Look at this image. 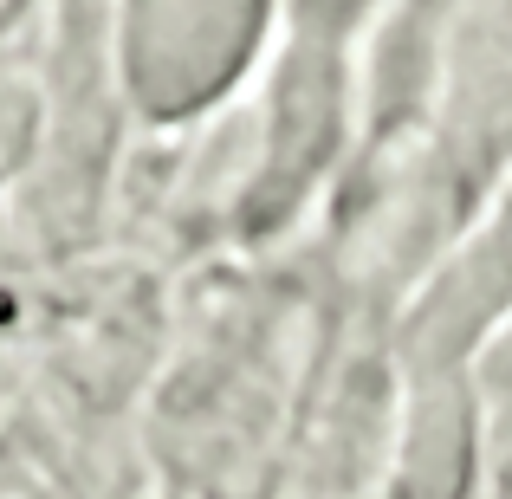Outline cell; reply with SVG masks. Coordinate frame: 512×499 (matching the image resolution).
<instances>
[{
    "label": "cell",
    "instance_id": "cell-1",
    "mask_svg": "<svg viewBox=\"0 0 512 499\" xmlns=\"http://www.w3.org/2000/svg\"><path fill=\"white\" fill-rule=\"evenodd\" d=\"M273 0H124L117 59L143 117H188L214 104L260 52Z\"/></svg>",
    "mask_w": 512,
    "mask_h": 499
}]
</instances>
